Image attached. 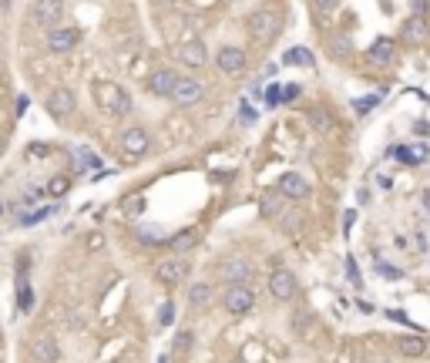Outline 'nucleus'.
<instances>
[{
    "instance_id": "aec40b11",
    "label": "nucleus",
    "mask_w": 430,
    "mask_h": 363,
    "mask_svg": "<svg viewBox=\"0 0 430 363\" xmlns=\"http://www.w3.org/2000/svg\"><path fill=\"white\" fill-rule=\"evenodd\" d=\"M212 303V286L208 283H192L188 286V306L199 309V306H208Z\"/></svg>"
},
{
    "instance_id": "c9c22d12",
    "label": "nucleus",
    "mask_w": 430,
    "mask_h": 363,
    "mask_svg": "<svg viewBox=\"0 0 430 363\" xmlns=\"http://www.w3.org/2000/svg\"><path fill=\"white\" fill-rule=\"evenodd\" d=\"M27 306H31V289L20 283V309H27Z\"/></svg>"
},
{
    "instance_id": "79ce46f5",
    "label": "nucleus",
    "mask_w": 430,
    "mask_h": 363,
    "mask_svg": "<svg viewBox=\"0 0 430 363\" xmlns=\"http://www.w3.org/2000/svg\"><path fill=\"white\" fill-rule=\"evenodd\" d=\"M0 148H3V132H0Z\"/></svg>"
},
{
    "instance_id": "7ed1b4c3",
    "label": "nucleus",
    "mask_w": 430,
    "mask_h": 363,
    "mask_svg": "<svg viewBox=\"0 0 430 363\" xmlns=\"http://www.w3.org/2000/svg\"><path fill=\"white\" fill-rule=\"evenodd\" d=\"M188 269H192L188 259L171 256V259H162V263L155 266V276H158V283H165V286H178V283H185Z\"/></svg>"
},
{
    "instance_id": "2f4dec72",
    "label": "nucleus",
    "mask_w": 430,
    "mask_h": 363,
    "mask_svg": "<svg viewBox=\"0 0 430 363\" xmlns=\"http://www.w3.org/2000/svg\"><path fill=\"white\" fill-rule=\"evenodd\" d=\"M293 98H300V84H286V88H282L279 101H293Z\"/></svg>"
},
{
    "instance_id": "f704fd0d",
    "label": "nucleus",
    "mask_w": 430,
    "mask_h": 363,
    "mask_svg": "<svg viewBox=\"0 0 430 363\" xmlns=\"http://www.w3.org/2000/svg\"><path fill=\"white\" fill-rule=\"evenodd\" d=\"M313 3H316L319 10H337L339 7V0H313Z\"/></svg>"
},
{
    "instance_id": "39448f33",
    "label": "nucleus",
    "mask_w": 430,
    "mask_h": 363,
    "mask_svg": "<svg viewBox=\"0 0 430 363\" xmlns=\"http://www.w3.org/2000/svg\"><path fill=\"white\" fill-rule=\"evenodd\" d=\"M202 95H206V88H202L195 77H178L169 98H175V105H178V108H192V105H199V101H202Z\"/></svg>"
},
{
    "instance_id": "f8f14e48",
    "label": "nucleus",
    "mask_w": 430,
    "mask_h": 363,
    "mask_svg": "<svg viewBox=\"0 0 430 363\" xmlns=\"http://www.w3.org/2000/svg\"><path fill=\"white\" fill-rule=\"evenodd\" d=\"M215 64H219V71H222V75H239V71L245 68V51H243V47H232V44H229V47H222V51H219Z\"/></svg>"
},
{
    "instance_id": "f257e3e1",
    "label": "nucleus",
    "mask_w": 430,
    "mask_h": 363,
    "mask_svg": "<svg viewBox=\"0 0 430 363\" xmlns=\"http://www.w3.org/2000/svg\"><path fill=\"white\" fill-rule=\"evenodd\" d=\"M279 14L276 10H256L252 17H249V38L259 40V44H269V40L279 34Z\"/></svg>"
},
{
    "instance_id": "6ab92c4d",
    "label": "nucleus",
    "mask_w": 430,
    "mask_h": 363,
    "mask_svg": "<svg viewBox=\"0 0 430 363\" xmlns=\"http://www.w3.org/2000/svg\"><path fill=\"white\" fill-rule=\"evenodd\" d=\"M393 54H397V51H393L390 40H376L374 47L367 51V61H370V64H390Z\"/></svg>"
},
{
    "instance_id": "ddd939ff",
    "label": "nucleus",
    "mask_w": 430,
    "mask_h": 363,
    "mask_svg": "<svg viewBox=\"0 0 430 363\" xmlns=\"http://www.w3.org/2000/svg\"><path fill=\"white\" fill-rule=\"evenodd\" d=\"M178 61H182L185 68H206L208 47L202 44V40H188V44H182V47H178Z\"/></svg>"
},
{
    "instance_id": "412c9836",
    "label": "nucleus",
    "mask_w": 430,
    "mask_h": 363,
    "mask_svg": "<svg viewBox=\"0 0 430 363\" xmlns=\"http://www.w3.org/2000/svg\"><path fill=\"white\" fill-rule=\"evenodd\" d=\"M44 192L51 195V199H61V195H68L71 192V175H64V172H57L47 178V185H44Z\"/></svg>"
},
{
    "instance_id": "37998d69",
    "label": "nucleus",
    "mask_w": 430,
    "mask_h": 363,
    "mask_svg": "<svg viewBox=\"0 0 430 363\" xmlns=\"http://www.w3.org/2000/svg\"><path fill=\"white\" fill-rule=\"evenodd\" d=\"M162 3H175V0H162Z\"/></svg>"
},
{
    "instance_id": "9d476101",
    "label": "nucleus",
    "mask_w": 430,
    "mask_h": 363,
    "mask_svg": "<svg viewBox=\"0 0 430 363\" xmlns=\"http://www.w3.org/2000/svg\"><path fill=\"white\" fill-rule=\"evenodd\" d=\"M148 132L145 128H125V134H121V152L131 155V158H138V155L148 152Z\"/></svg>"
},
{
    "instance_id": "c03bdc74",
    "label": "nucleus",
    "mask_w": 430,
    "mask_h": 363,
    "mask_svg": "<svg viewBox=\"0 0 430 363\" xmlns=\"http://www.w3.org/2000/svg\"><path fill=\"white\" fill-rule=\"evenodd\" d=\"M0 215H3V202H0Z\"/></svg>"
},
{
    "instance_id": "5701e85b",
    "label": "nucleus",
    "mask_w": 430,
    "mask_h": 363,
    "mask_svg": "<svg viewBox=\"0 0 430 363\" xmlns=\"http://www.w3.org/2000/svg\"><path fill=\"white\" fill-rule=\"evenodd\" d=\"M101 165V158L91 152V148H77L75 155V172H88V169H98Z\"/></svg>"
},
{
    "instance_id": "423d86ee",
    "label": "nucleus",
    "mask_w": 430,
    "mask_h": 363,
    "mask_svg": "<svg viewBox=\"0 0 430 363\" xmlns=\"http://www.w3.org/2000/svg\"><path fill=\"white\" fill-rule=\"evenodd\" d=\"M47 115L54 118V121H68V118L75 115V91H68V88H57L47 95Z\"/></svg>"
},
{
    "instance_id": "cd10ccee",
    "label": "nucleus",
    "mask_w": 430,
    "mask_h": 363,
    "mask_svg": "<svg viewBox=\"0 0 430 363\" xmlns=\"http://www.w3.org/2000/svg\"><path fill=\"white\" fill-rule=\"evenodd\" d=\"M138 239L145 242V246H158V242H165V235L158 229H138Z\"/></svg>"
},
{
    "instance_id": "20e7f679",
    "label": "nucleus",
    "mask_w": 430,
    "mask_h": 363,
    "mask_svg": "<svg viewBox=\"0 0 430 363\" xmlns=\"http://www.w3.org/2000/svg\"><path fill=\"white\" fill-rule=\"evenodd\" d=\"M296 289H300V283H296V276H293V269H272L269 272V293L279 300V303H289L293 296H296Z\"/></svg>"
},
{
    "instance_id": "473e14b6",
    "label": "nucleus",
    "mask_w": 430,
    "mask_h": 363,
    "mask_svg": "<svg viewBox=\"0 0 430 363\" xmlns=\"http://www.w3.org/2000/svg\"><path fill=\"white\" fill-rule=\"evenodd\" d=\"M410 7H413V14H417L420 20L427 17V0H410Z\"/></svg>"
},
{
    "instance_id": "4468645a",
    "label": "nucleus",
    "mask_w": 430,
    "mask_h": 363,
    "mask_svg": "<svg viewBox=\"0 0 430 363\" xmlns=\"http://www.w3.org/2000/svg\"><path fill=\"white\" fill-rule=\"evenodd\" d=\"M175 81H178V77H175V71H165V68H162V71H151L145 84H148L151 95L169 98V95H171V88H175Z\"/></svg>"
},
{
    "instance_id": "1a4fd4ad",
    "label": "nucleus",
    "mask_w": 430,
    "mask_h": 363,
    "mask_svg": "<svg viewBox=\"0 0 430 363\" xmlns=\"http://www.w3.org/2000/svg\"><path fill=\"white\" fill-rule=\"evenodd\" d=\"M81 34H77L75 27H51V34H47V51L51 54H68V51H75Z\"/></svg>"
},
{
    "instance_id": "e433bc0d",
    "label": "nucleus",
    "mask_w": 430,
    "mask_h": 363,
    "mask_svg": "<svg viewBox=\"0 0 430 363\" xmlns=\"http://www.w3.org/2000/svg\"><path fill=\"white\" fill-rule=\"evenodd\" d=\"M353 219H356V212H353V209H350L346 215H343V232H350V229H353Z\"/></svg>"
},
{
    "instance_id": "bb28decb",
    "label": "nucleus",
    "mask_w": 430,
    "mask_h": 363,
    "mask_svg": "<svg viewBox=\"0 0 430 363\" xmlns=\"http://www.w3.org/2000/svg\"><path fill=\"white\" fill-rule=\"evenodd\" d=\"M424 34H427V31H424V20H420V17L410 20V24H407V31H404V38H407V40H424Z\"/></svg>"
},
{
    "instance_id": "f3484780",
    "label": "nucleus",
    "mask_w": 430,
    "mask_h": 363,
    "mask_svg": "<svg viewBox=\"0 0 430 363\" xmlns=\"http://www.w3.org/2000/svg\"><path fill=\"white\" fill-rule=\"evenodd\" d=\"M31 357H34V363H57L61 360V346H57V340L44 337V340L31 346Z\"/></svg>"
},
{
    "instance_id": "393cba45",
    "label": "nucleus",
    "mask_w": 430,
    "mask_h": 363,
    "mask_svg": "<svg viewBox=\"0 0 430 363\" xmlns=\"http://www.w3.org/2000/svg\"><path fill=\"white\" fill-rule=\"evenodd\" d=\"M376 105H380V95H367V98H356L353 101V111L356 115H370Z\"/></svg>"
},
{
    "instance_id": "a211bd4d",
    "label": "nucleus",
    "mask_w": 430,
    "mask_h": 363,
    "mask_svg": "<svg viewBox=\"0 0 430 363\" xmlns=\"http://www.w3.org/2000/svg\"><path fill=\"white\" fill-rule=\"evenodd\" d=\"M306 121H309V128L319 134H330L337 128V118L330 115L326 108H309V111H306Z\"/></svg>"
},
{
    "instance_id": "c85d7f7f",
    "label": "nucleus",
    "mask_w": 430,
    "mask_h": 363,
    "mask_svg": "<svg viewBox=\"0 0 430 363\" xmlns=\"http://www.w3.org/2000/svg\"><path fill=\"white\" fill-rule=\"evenodd\" d=\"M192 343H195V333L192 330H178L175 333V350H188Z\"/></svg>"
},
{
    "instance_id": "dca6fc26",
    "label": "nucleus",
    "mask_w": 430,
    "mask_h": 363,
    "mask_svg": "<svg viewBox=\"0 0 430 363\" xmlns=\"http://www.w3.org/2000/svg\"><path fill=\"white\" fill-rule=\"evenodd\" d=\"M393 343H397V353H400V357H410V360H417V357L427 353V340H424L420 333H413V337H400V340H393Z\"/></svg>"
},
{
    "instance_id": "0eeeda50",
    "label": "nucleus",
    "mask_w": 430,
    "mask_h": 363,
    "mask_svg": "<svg viewBox=\"0 0 430 363\" xmlns=\"http://www.w3.org/2000/svg\"><path fill=\"white\" fill-rule=\"evenodd\" d=\"M98 95L101 98H108V101H101L112 115H128L131 111V95L125 91V88H114V84H98Z\"/></svg>"
},
{
    "instance_id": "a18cd8bd",
    "label": "nucleus",
    "mask_w": 430,
    "mask_h": 363,
    "mask_svg": "<svg viewBox=\"0 0 430 363\" xmlns=\"http://www.w3.org/2000/svg\"><path fill=\"white\" fill-rule=\"evenodd\" d=\"M3 3H7V0H0V7H3Z\"/></svg>"
},
{
    "instance_id": "2eb2a0df",
    "label": "nucleus",
    "mask_w": 430,
    "mask_h": 363,
    "mask_svg": "<svg viewBox=\"0 0 430 363\" xmlns=\"http://www.w3.org/2000/svg\"><path fill=\"white\" fill-rule=\"evenodd\" d=\"M252 276V266L245 263V259H225L222 263V279L232 286V283H245Z\"/></svg>"
},
{
    "instance_id": "7c9ffc66",
    "label": "nucleus",
    "mask_w": 430,
    "mask_h": 363,
    "mask_svg": "<svg viewBox=\"0 0 430 363\" xmlns=\"http://www.w3.org/2000/svg\"><path fill=\"white\" fill-rule=\"evenodd\" d=\"M279 95H282V88H279V84H272V88L266 91V105H272V108H276V105H279Z\"/></svg>"
},
{
    "instance_id": "4be33fe9",
    "label": "nucleus",
    "mask_w": 430,
    "mask_h": 363,
    "mask_svg": "<svg viewBox=\"0 0 430 363\" xmlns=\"http://www.w3.org/2000/svg\"><path fill=\"white\" fill-rule=\"evenodd\" d=\"M195 242H199V232H195V229H182L178 235H171V239H169L171 252H188Z\"/></svg>"
},
{
    "instance_id": "c756f323",
    "label": "nucleus",
    "mask_w": 430,
    "mask_h": 363,
    "mask_svg": "<svg viewBox=\"0 0 430 363\" xmlns=\"http://www.w3.org/2000/svg\"><path fill=\"white\" fill-rule=\"evenodd\" d=\"M171 320H175V306H171V303H162V309H158V323H162V326H171Z\"/></svg>"
},
{
    "instance_id": "f03ea898",
    "label": "nucleus",
    "mask_w": 430,
    "mask_h": 363,
    "mask_svg": "<svg viewBox=\"0 0 430 363\" xmlns=\"http://www.w3.org/2000/svg\"><path fill=\"white\" fill-rule=\"evenodd\" d=\"M222 303H225V309H229L232 316H243V313H249V309L256 306V293L245 286V283H232V286L225 289Z\"/></svg>"
},
{
    "instance_id": "72a5a7b5",
    "label": "nucleus",
    "mask_w": 430,
    "mask_h": 363,
    "mask_svg": "<svg viewBox=\"0 0 430 363\" xmlns=\"http://www.w3.org/2000/svg\"><path fill=\"white\" fill-rule=\"evenodd\" d=\"M380 276H387V279H400V269H393V266H383V263H380Z\"/></svg>"
},
{
    "instance_id": "9b49d317",
    "label": "nucleus",
    "mask_w": 430,
    "mask_h": 363,
    "mask_svg": "<svg viewBox=\"0 0 430 363\" xmlns=\"http://www.w3.org/2000/svg\"><path fill=\"white\" fill-rule=\"evenodd\" d=\"M279 192L286 199H293V202H302V199L309 195V182H306L300 172H286L279 178Z\"/></svg>"
},
{
    "instance_id": "58836bf2",
    "label": "nucleus",
    "mask_w": 430,
    "mask_h": 363,
    "mask_svg": "<svg viewBox=\"0 0 430 363\" xmlns=\"http://www.w3.org/2000/svg\"><path fill=\"white\" fill-rule=\"evenodd\" d=\"M31 155H40V158H44V155H47V145H31Z\"/></svg>"
},
{
    "instance_id": "6e6552de",
    "label": "nucleus",
    "mask_w": 430,
    "mask_h": 363,
    "mask_svg": "<svg viewBox=\"0 0 430 363\" xmlns=\"http://www.w3.org/2000/svg\"><path fill=\"white\" fill-rule=\"evenodd\" d=\"M31 17H34V24H40V27H54L57 20L64 17V3H61V0H34Z\"/></svg>"
},
{
    "instance_id": "b1692460",
    "label": "nucleus",
    "mask_w": 430,
    "mask_h": 363,
    "mask_svg": "<svg viewBox=\"0 0 430 363\" xmlns=\"http://www.w3.org/2000/svg\"><path fill=\"white\" fill-rule=\"evenodd\" d=\"M282 64H306V68H313L316 61H313V54H309L306 47H296V51H289V54L282 58Z\"/></svg>"
},
{
    "instance_id": "ea45409f",
    "label": "nucleus",
    "mask_w": 430,
    "mask_h": 363,
    "mask_svg": "<svg viewBox=\"0 0 430 363\" xmlns=\"http://www.w3.org/2000/svg\"><path fill=\"white\" fill-rule=\"evenodd\" d=\"M24 111H27V98L20 95V98H17V115H24Z\"/></svg>"
},
{
    "instance_id": "4c0bfd02",
    "label": "nucleus",
    "mask_w": 430,
    "mask_h": 363,
    "mask_svg": "<svg viewBox=\"0 0 430 363\" xmlns=\"http://www.w3.org/2000/svg\"><path fill=\"white\" fill-rule=\"evenodd\" d=\"M337 51H339V54H346V40H343V38L333 40V54H337Z\"/></svg>"
},
{
    "instance_id": "a878e982",
    "label": "nucleus",
    "mask_w": 430,
    "mask_h": 363,
    "mask_svg": "<svg viewBox=\"0 0 430 363\" xmlns=\"http://www.w3.org/2000/svg\"><path fill=\"white\" fill-rule=\"evenodd\" d=\"M121 209L128 212V215H138V212L145 209V195H128V199L121 202Z\"/></svg>"
},
{
    "instance_id": "a19ab883",
    "label": "nucleus",
    "mask_w": 430,
    "mask_h": 363,
    "mask_svg": "<svg viewBox=\"0 0 430 363\" xmlns=\"http://www.w3.org/2000/svg\"><path fill=\"white\" fill-rule=\"evenodd\" d=\"M424 206H427V212H430V189L424 192Z\"/></svg>"
}]
</instances>
